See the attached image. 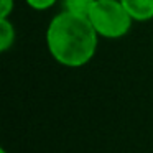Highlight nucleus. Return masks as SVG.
<instances>
[{"label":"nucleus","instance_id":"20e7f679","mask_svg":"<svg viewBox=\"0 0 153 153\" xmlns=\"http://www.w3.org/2000/svg\"><path fill=\"white\" fill-rule=\"evenodd\" d=\"M17 31L15 25L8 18H0V51H8L15 45Z\"/></svg>","mask_w":153,"mask_h":153},{"label":"nucleus","instance_id":"7ed1b4c3","mask_svg":"<svg viewBox=\"0 0 153 153\" xmlns=\"http://www.w3.org/2000/svg\"><path fill=\"white\" fill-rule=\"evenodd\" d=\"M133 22L145 23L153 20V0H120Z\"/></svg>","mask_w":153,"mask_h":153},{"label":"nucleus","instance_id":"f257e3e1","mask_svg":"<svg viewBox=\"0 0 153 153\" xmlns=\"http://www.w3.org/2000/svg\"><path fill=\"white\" fill-rule=\"evenodd\" d=\"M45 41L56 63L66 68H81L96 56L99 35L87 17L61 10L48 23Z\"/></svg>","mask_w":153,"mask_h":153},{"label":"nucleus","instance_id":"423d86ee","mask_svg":"<svg viewBox=\"0 0 153 153\" xmlns=\"http://www.w3.org/2000/svg\"><path fill=\"white\" fill-rule=\"evenodd\" d=\"M59 0H25V4L36 12H46L50 8H53Z\"/></svg>","mask_w":153,"mask_h":153},{"label":"nucleus","instance_id":"0eeeda50","mask_svg":"<svg viewBox=\"0 0 153 153\" xmlns=\"http://www.w3.org/2000/svg\"><path fill=\"white\" fill-rule=\"evenodd\" d=\"M15 0H0V18H8L13 13Z\"/></svg>","mask_w":153,"mask_h":153},{"label":"nucleus","instance_id":"f03ea898","mask_svg":"<svg viewBox=\"0 0 153 153\" xmlns=\"http://www.w3.org/2000/svg\"><path fill=\"white\" fill-rule=\"evenodd\" d=\"M87 18L97 31L99 38L105 40L123 38L133 23L132 17L120 0H96Z\"/></svg>","mask_w":153,"mask_h":153},{"label":"nucleus","instance_id":"6e6552de","mask_svg":"<svg viewBox=\"0 0 153 153\" xmlns=\"http://www.w3.org/2000/svg\"><path fill=\"white\" fill-rule=\"evenodd\" d=\"M0 153H8V152H7L5 148H0Z\"/></svg>","mask_w":153,"mask_h":153},{"label":"nucleus","instance_id":"39448f33","mask_svg":"<svg viewBox=\"0 0 153 153\" xmlns=\"http://www.w3.org/2000/svg\"><path fill=\"white\" fill-rule=\"evenodd\" d=\"M96 0H61V7L64 12H69L73 15L87 17Z\"/></svg>","mask_w":153,"mask_h":153}]
</instances>
